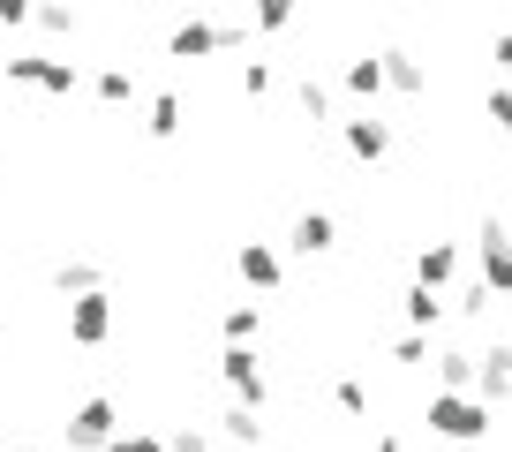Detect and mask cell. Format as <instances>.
I'll use <instances>...</instances> for the list:
<instances>
[{"instance_id":"obj_13","label":"cell","mask_w":512,"mask_h":452,"mask_svg":"<svg viewBox=\"0 0 512 452\" xmlns=\"http://www.w3.org/2000/svg\"><path fill=\"white\" fill-rule=\"evenodd\" d=\"M287 242L302 249V257H324V249H339V226H332V211H302V219L287 226Z\"/></svg>"},{"instance_id":"obj_7","label":"cell","mask_w":512,"mask_h":452,"mask_svg":"<svg viewBox=\"0 0 512 452\" xmlns=\"http://www.w3.org/2000/svg\"><path fill=\"white\" fill-rule=\"evenodd\" d=\"M339 144H347L354 166H384V159H392V121H377V113H354V121H339Z\"/></svg>"},{"instance_id":"obj_17","label":"cell","mask_w":512,"mask_h":452,"mask_svg":"<svg viewBox=\"0 0 512 452\" xmlns=\"http://www.w3.org/2000/svg\"><path fill=\"white\" fill-rule=\"evenodd\" d=\"M400 309H407V332H422V339L445 324V294H430V287H407V294H400Z\"/></svg>"},{"instance_id":"obj_10","label":"cell","mask_w":512,"mask_h":452,"mask_svg":"<svg viewBox=\"0 0 512 452\" xmlns=\"http://www.w3.org/2000/svg\"><path fill=\"white\" fill-rule=\"evenodd\" d=\"M234 272H241V287H256V294H272L279 279H287V257H279L272 242H241V249H234Z\"/></svg>"},{"instance_id":"obj_34","label":"cell","mask_w":512,"mask_h":452,"mask_svg":"<svg viewBox=\"0 0 512 452\" xmlns=\"http://www.w3.org/2000/svg\"><path fill=\"white\" fill-rule=\"evenodd\" d=\"M369 452H407V445H400V437H392V430H384V437H377V445H369Z\"/></svg>"},{"instance_id":"obj_14","label":"cell","mask_w":512,"mask_h":452,"mask_svg":"<svg viewBox=\"0 0 512 452\" xmlns=\"http://www.w3.org/2000/svg\"><path fill=\"white\" fill-rule=\"evenodd\" d=\"M181 121H189V98H181V91H159V98H151V113H144V136H151V144H174Z\"/></svg>"},{"instance_id":"obj_35","label":"cell","mask_w":512,"mask_h":452,"mask_svg":"<svg viewBox=\"0 0 512 452\" xmlns=\"http://www.w3.org/2000/svg\"><path fill=\"white\" fill-rule=\"evenodd\" d=\"M8 452H38V445H8Z\"/></svg>"},{"instance_id":"obj_23","label":"cell","mask_w":512,"mask_h":452,"mask_svg":"<svg viewBox=\"0 0 512 452\" xmlns=\"http://www.w3.org/2000/svg\"><path fill=\"white\" fill-rule=\"evenodd\" d=\"M332 407H339L347 422H369V385H362V377H339V385H332Z\"/></svg>"},{"instance_id":"obj_11","label":"cell","mask_w":512,"mask_h":452,"mask_svg":"<svg viewBox=\"0 0 512 452\" xmlns=\"http://www.w3.org/2000/svg\"><path fill=\"white\" fill-rule=\"evenodd\" d=\"M452 279H460V242H422V249H415V287L445 294Z\"/></svg>"},{"instance_id":"obj_18","label":"cell","mask_w":512,"mask_h":452,"mask_svg":"<svg viewBox=\"0 0 512 452\" xmlns=\"http://www.w3.org/2000/svg\"><path fill=\"white\" fill-rule=\"evenodd\" d=\"M294 113H302L309 129H332V91H324L309 68H302V83H294Z\"/></svg>"},{"instance_id":"obj_19","label":"cell","mask_w":512,"mask_h":452,"mask_svg":"<svg viewBox=\"0 0 512 452\" xmlns=\"http://www.w3.org/2000/svg\"><path fill=\"white\" fill-rule=\"evenodd\" d=\"M437 392H467V400H475V355H467V347H445V355H437Z\"/></svg>"},{"instance_id":"obj_36","label":"cell","mask_w":512,"mask_h":452,"mask_svg":"<svg viewBox=\"0 0 512 452\" xmlns=\"http://www.w3.org/2000/svg\"><path fill=\"white\" fill-rule=\"evenodd\" d=\"M460 452H482V445H460Z\"/></svg>"},{"instance_id":"obj_24","label":"cell","mask_w":512,"mask_h":452,"mask_svg":"<svg viewBox=\"0 0 512 452\" xmlns=\"http://www.w3.org/2000/svg\"><path fill=\"white\" fill-rule=\"evenodd\" d=\"M452 309H460L467 324H482V317H490V309H497V294L482 287V279H467V287H460V302H452Z\"/></svg>"},{"instance_id":"obj_5","label":"cell","mask_w":512,"mask_h":452,"mask_svg":"<svg viewBox=\"0 0 512 452\" xmlns=\"http://www.w3.org/2000/svg\"><path fill=\"white\" fill-rule=\"evenodd\" d=\"M8 83H23V91H46V98H76V61H53V53H16L8 61Z\"/></svg>"},{"instance_id":"obj_16","label":"cell","mask_w":512,"mask_h":452,"mask_svg":"<svg viewBox=\"0 0 512 452\" xmlns=\"http://www.w3.org/2000/svg\"><path fill=\"white\" fill-rule=\"evenodd\" d=\"M53 294H68V302H76V294H106V272H98L91 257H61L53 264Z\"/></svg>"},{"instance_id":"obj_15","label":"cell","mask_w":512,"mask_h":452,"mask_svg":"<svg viewBox=\"0 0 512 452\" xmlns=\"http://www.w3.org/2000/svg\"><path fill=\"white\" fill-rule=\"evenodd\" d=\"M339 91L362 98V106H377V98H384V68H377V53H354V61L339 68Z\"/></svg>"},{"instance_id":"obj_22","label":"cell","mask_w":512,"mask_h":452,"mask_svg":"<svg viewBox=\"0 0 512 452\" xmlns=\"http://www.w3.org/2000/svg\"><path fill=\"white\" fill-rule=\"evenodd\" d=\"M106 106H136V68H98V83H91Z\"/></svg>"},{"instance_id":"obj_33","label":"cell","mask_w":512,"mask_h":452,"mask_svg":"<svg viewBox=\"0 0 512 452\" xmlns=\"http://www.w3.org/2000/svg\"><path fill=\"white\" fill-rule=\"evenodd\" d=\"M16 23H31V8H23V0H0V31H16Z\"/></svg>"},{"instance_id":"obj_4","label":"cell","mask_w":512,"mask_h":452,"mask_svg":"<svg viewBox=\"0 0 512 452\" xmlns=\"http://www.w3.org/2000/svg\"><path fill=\"white\" fill-rule=\"evenodd\" d=\"M475 279L505 302L512 294V226L505 219H482V234H475Z\"/></svg>"},{"instance_id":"obj_25","label":"cell","mask_w":512,"mask_h":452,"mask_svg":"<svg viewBox=\"0 0 512 452\" xmlns=\"http://www.w3.org/2000/svg\"><path fill=\"white\" fill-rule=\"evenodd\" d=\"M106 452H166V437H159V430H113Z\"/></svg>"},{"instance_id":"obj_37","label":"cell","mask_w":512,"mask_h":452,"mask_svg":"<svg viewBox=\"0 0 512 452\" xmlns=\"http://www.w3.org/2000/svg\"><path fill=\"white\" fill-rule=\"evenodd\" d=\"M505 302H512V294H505Z\"/></svg>"},{"instance_id":"obj_31","label":"cell","mask_w":512,"mask_h":452,"mask_svg":"<svg viewBox=\"0 0 512 452\" xmlns=\"http://www.w3.org/2000/svg\"><path fill=\"white\" fill-rule=\"evenodd\" d=\"M166 452H211V437L204 430H174V437H166Z\"/></svg>"},{"instance_id":"obj_8","label":"cell","mask_w":512,"mask_h":452,"mask_svg":"<svg viewBox=\"0 0 512 452\" xmlns=\"http://www.w3.org/2000/svg\"><path fill=\"white\" fill-rule=\"evenodd\" d=\"M68 339L76 347H106L113 339V294H76L68 302Z\"/></svg>"},{"instance_id":"obj_26","label":"cell","mask_w":512,"mask_h":452,"mask_svg":"<svg viewBox=\"0 0 512 452\" xmlns=\"http://www.w3.org/2000/svg\"><path fill=\"white\" fill-rule=\"evenodd\" d=\"M392 362H400V370H415V362H430V339H422V332H400V339H392Z\"/></svg>"},{"instance_id":"obj_3","label":"cell","mask_w":512,"mask_h":452,"mask_svg":"<svg viewBox=\"0 0 512 452\" xmlns=\"http://www.w3.org/2000/svg\"><path fill=\"white\" fill-rule=\"evenodd\" d=\"M234 46H249V23H174L166 31L174 61H204V53H234Z\"/></svg>"},{"instance_id":"obj_27","label":"cell","mask_w":512,"mask_h":452,"mask_svg":"<svg viewBox=\"0 0 512 452\" xmlns=\"http://www.w3.org/2000/svg\"><path fill=\"white\" fill-rule=\"evenodd\" d=\"M482 113H490V129H497V136H512V91H505V83L482 98Z\"/></svg>"},{"instance_id":"obj_29","label":"cell","mask_w":512,"mask_h":452,"mask_svg":"<svg viewBox=\"0 0 512 452\" xmlns=\"http://www.w3.org/2000/svg\"><path fill=\"white\" fill-rule=\"evenodd\" d=\"M241 98H272V68H264V61L241 68Z\"/></svg>"},{"instance_id":"obj_9","label":"cell","mask_w":512,"mask_h":452,"mask_svg":"<svg viewBox=\"0 0 512 452\" xmlns=\"http://www.w3.org/2000/svg\"><path fill=\"white\" fill-rule=\"evenodd\" d=\"M475 400L490 407V415L512 400V347L505 339H490V355H475Z\"/></svg>"},{"instance_id":"obj_32","label":"cell","mask_w":512,"mask_h":452,"mask_svg":"<svg viewBox=\"0 0 512 452\" xmlns=\"http://www.w3.org/2000/svg\"><path fill=\"white\" fill-rule=\"evenodd\" d=\"M490 68H505V76H512V31H497V38H490Z\"/></svg>"},{"instance_id":"obj_6","label":"cell","mask_w":512,"mask_h":452,"mask_svg":"<svg viewBox=\"0 0 512 452\" xmlns=\"http://www.w3.org/2000/svg\"><path fill=\"white\" fill-rule=\"evenodd\" d=\"M113 430H121V407L98 392V400H83L76 415H68V452H106Z\"/></svg>"},{"instance_id":"obj_28","label":"cell","mask_w":512,"mask_h":452,"mask_svg":"<svg viewBox=\"0 0 512 452\" xmlns=\"http://www.w3.org/2000/svg\"><path fill=\"white\" fill-rule=\"evenodd\" d=\"M31 23H46V31H61V38H76V8H31Z\"/></svg>"},{"instance_id":"obj_1","label":"cell","mask_w":512,"mask_h":452,"mask_svg":"<svg viewBox=\"0 0 512 452\" xmlns=\"http://www.w3.org/2000/svg\"><path fill=\"white\" fill-rule=\"evenodd\" d=\"M430 437H445V445H490V407L467 400V392H430Z\"/></svg>"},{"instance_id":"obj_12","label":"cell","mask_w":512,"mask_h":452,"mask_svg":"<svg viewBox=\"0 0 512 452\" xmlns=\"http://www.w3.org/2000/svg\"><path fill=\"white\" fill-rule=\"evenodd\" d=\"M377 68H384V91H400V98L430 91V68H422L415 53H400V46H384V53H377Z\"/></svg>"},{"instance_id":"obj_20","label":"cell","mask_w":512,"mask_h":452,"mask_svg":"<svg viewBox=\"0 0 512 452\" xmlns=\"http://www.w3.org/2000/svg\"><path fill=\"white\" fill-rule=\"evenodd\" d=\"M219 332H226V347H256V332H264V309H256V302H234V309L219 317Z\"/></svg>"},{"instance_id":"obj_2","label":"cell","mask_w":512,"mask_h":452,"mask_svg":"<svg viewBox=\"0 0 512 452\" xmlns=\"http://www.w3.org/2000/svg\"><path fill=\"white\" fill-rule=\"evenodd\" d=\"M219 385H226V407H249V415H264V400H272L256 347H226L219 355Z\"/></svg>"},{"instance_id":"obj_30","label":"cell","mask_w":512,"mask_h":452,"mask_svg":"<svg viewBox=\"0 0 512 452\" xmlns=\"http://www.w3.org/2000/svg\"><path fill=\"white\" fill-rule=\"evenodd\" d=\"M249 23H256V31H294V8H256Z\"/></svg>"},{"instance_id":"obj_21","label":"cell","mask_w":512,"mask_h":452,"mask_svg":"<svg viewBox=\"0 0 512 452\" xmlns=\"http://www.w3.org/2000/svg\"><path fill=\"white\" fill-rule=\"evenodd\" d=\"M219 437H226V445H241V452H256V445H264V415L226 407V415H219Z\"/></svg>"}]
</instances>
